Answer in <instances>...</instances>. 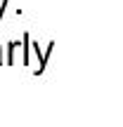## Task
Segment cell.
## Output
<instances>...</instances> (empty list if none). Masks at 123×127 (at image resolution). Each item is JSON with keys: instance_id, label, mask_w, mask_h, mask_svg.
Masks as SVG:
<instances>
[{"instance_id": "6da1fadb", "label": "cell", "mask_w": 123, "mask_h": 127, "mask_svg": "<svg viewBox=\"0 0 123 127\" xmlns=\"http://www.w3.org/2000/svg\"><path fill=\"white\" fill-rule=\"evenodd\" d=\"M5 2H7V0H2V2H0V19H2V14H5Z\"/></svg>"}, {"instance_id": "7a4b0ae2", "label": "cell", "mask_w": 123, "mask_h": 127, "mask_svg": "<svg viewBox=\"0 0 123 127\" xmlns=\"http://www.w3.org/2000/svg\"><path fill=\"white\" fill-rule=\"evenodd\" d=\"M0 50H2V45H0ZM0 64H2V54H0Z\"/></svg>"}]
</instances>
